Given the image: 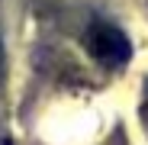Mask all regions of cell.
Masks as SVG:
<instances>
[{
    "mask_svg": "<svg viewBox=\"0 0 148 145\" xmlns=\"http://www.w3.org/2000/svg\"><path fill=\"white\" fill-rule=\"evenodd\" d=\"M0 78H3V48H0Z\"/></svg>",
    "mask_w": 148,
    "mask_h": 145,
    "instance_id": "7a4b0ae2",
    "label": "cell"
},
{
    "mask_svg": "<svg viewBox=\"0 0 148 145\" xmlns=\"http://www.w3.org/2000/svg\"><path fill=\"white\" fill-rule=\"evenodd\" d=\"M87 48L106 68H122L132 55V42L126 39V32L116 26H106V23H97L87 29Z\"/></svg>",
    "mask_w": 148,
    "mask_h": 145,
    "instance_id": "6da1fadb",
    "label": "cell"
}]
</instances>
